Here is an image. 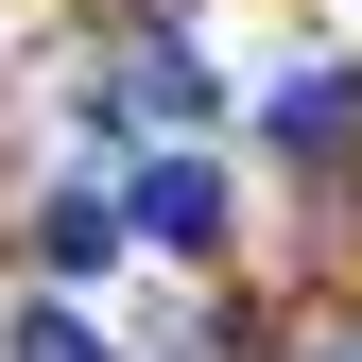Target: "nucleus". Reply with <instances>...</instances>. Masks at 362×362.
<instances>
[{
    "label": "nucleus",
    "mask_w": 362,
    "mask_h": 362,
    "mask_svg": "<svg viewBox=\"0 0 362 362\" xmlns=\"http://www.w3.org/2000/svg\"><path fill=\"white\" fill-rule=\"evenodd\" d=\"M104 224H121V242H173V259H190V242H224V173H207V156H156L139 190H104Z\"/></svg>",
    "instance_id": "1"
},
{
    "label": "nucleus",
    "mask_w": 362,
    "mask_h": 362,
    "mask_svg": "<svg viewBox=\"0 0 362 362\" xmlns=\"http://www.w3.org/2000/svg\"><path fill=\"white\" fill-rule=\"evenodd\" d=\"M259 121H276V156H345V139H362V86H345V69H293Z\"/></svg>",
    "instance_id": "2"
},
{
    "label": "nucleus",
    "mask_w": 362,
    "mask_h": 362,
    "mask_svg": "<svg viewBox=\"0 0 362 362\" xmlns=\"http://www.w3.org/2000/svg\"><path fill=\"white\" fill-rule=\"evenodd\" d=\"M121 104H139V121H156V139H190V121H207V69H190V52H173V35H156V52H139V69H121Z\"/></svg>",
    "instance_id": "3"
},
{
    "label": "nucleus",
    "mask_w": 362,
    "mask_h": 362,
    "mask_svg": "<svg viewBox=\"0 0 362 362\" xmlns=\"http://www.w3.org/2000/svg\"><path fill=\"white\" fill-rule=\"evenodd\" d=\"M52 259H69V276H104V259H121V224H104V190H52Z\"/></svg>",
    "instance_id": "4"
},
{
    "label": "nucleus",
    "mask_w": 362,
    "mask_h": 362,
    "mask_svg": "<svg viewBox=\"0 0 362 362\" xmlns=\"http://www.w3.org/2000/svg\"><path fill=\"white\" fill-rule=\"evenodd\" d=\"M18 362H104V328L86 310H18Z\"/></svg>",
    "instance_id": "5"
},
{
    "label": "nucleus",
    "mask_w": 362,
    "mask_h": 362,
    "mask_svg": "<svg viewBox=\"0 0 362 362\" xmlns=\"http://www.w3.org/2000/svg\"><path fill=\"white\" fill-rule=\"evenodd\" d=\"M345 362H362V345H345Z\"/></svg>",
    "instance_id": "6"
}]
</instances>
